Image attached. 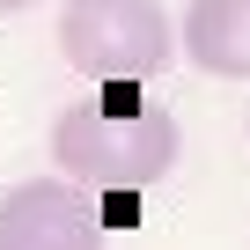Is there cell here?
<instances>
[{
    "instance_id": "2",
    "label": "cell",
    "mask_w": 250,
    "mask_h": 250,
    "mask_svg": "<svg viewBox=\"0 0 250 250\" xmlns=\"http://www.w3.org/2000/svg\"><path fill=\"white\" fill-rule=\"evenodd\" d=\"M59 52L88 81H155L184 37L155 0H66L59 8Z\"/></svg>"
},
{
    "instance_id": "5",
    "label": "cell",
    "mask_w": 250,
    "mask_h": 250,
    "mask_svg": "<svg viewBox=\"0 0 250 250\" xmlns=\"http://www.w3.org/2000/svg\"><path fill=\"white\" fill-rule=\"evenodd\" d=\"M15 8H30V0H0V15H15Z\"/></svg>"
},
{
    "instance_id": "4",
    "label": "cell",
    "mask_w": 250,
    "mask_h": 250,
    "mask_svg": "<svg viewBox=\"0 0 250 250\" xmlns=\"http://www.w3.org/2000/svg\"><path fill=\"white\" fill-rule=\"evenodd\" d=\"M184 59L221 81H250V0H191L184 8Z\"/></svg>"
},
{
    "instance_id": "3",
    "label": "cell",
    "mask_w": 250,
    "mask_h": 250,
    "mask_svg": "<svg viewBox=\"0 0 250 250\" xmlns=\"http://www.w3.org/2000/svg\"><path fill=\"white\" fill-rule=\"evenodd\" d=\"M0 250H103V221L88 184L59 177H30L0 199Z\"/></svg>"
},
{
    "instance_id": "1",
    "label": "cell",
    "mask_w": 250,
    "mask_h": 250,
    "mask_svg": "<svg viewBox=\"0 0 250 250\" xmlns=\"http://www.w3.org/2000/svg\"><path fill=\"white\" fill-rule=\"evenodd\" d=\"M52 162L88 191H147L177 169V118L147 96H96L59 110Z\"/></svg>"
}]
</instances>
